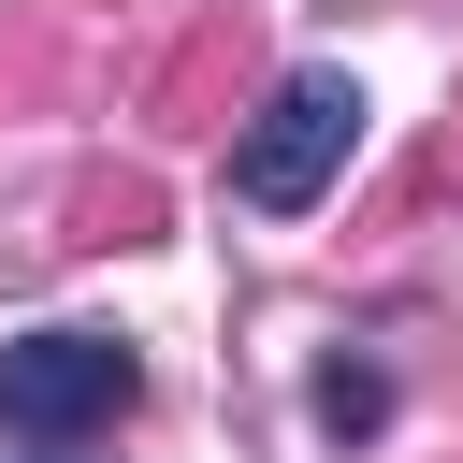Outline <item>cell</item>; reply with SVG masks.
<instances>
[{
  "label": "cell",
  "instance_id": "cell-3",
  "mask_svg": "<svg viewBox=\"0 0 463 463\" xmlns=\"http://www.w3.org/2000/svg\"><path fill=\"white\" fill-rule=\"evenodd\" d=\"M246 87H260V0H203L188 43L145 72V130H174V145H188V130H232Z\"/></svg>",
  "mask_w": 463,
  "mask_h": 463
},
{
  "label": "cell",
  "instance_id": "cell-1",
  "mask_svg": "<svg viewBox=\"0 0 463 463\" xmlns=\"http://www.w3.org/2000/svg\"><path fill=\"white\" fill-rule=\"evenodd\" d=\"M347 145H362V87H347V72H275L260 116L232 130V188H246L260 217H304V203L347 174Z\"/></svg>",
  "mask_w": 463,
  "mask_h": 463
},
{
  "label": "cell",
  "instance_id": "cell-5",
  "mask_svg": "<svg viewBox=\"0 0 463 463\" xmlns=\"http://www.w3.org/2000/svg\"><path fill=\"white\" fill-rule=\"evenodd\" d=\"M391 420V376L376 362H318V434H376Z\"/></svg>",
  "mask_w": 463,
  "mask_h": 463
},
{
  "label": "cell",
  "instance_id": "cell-2",
  "mask_svg": "<svg viewBox=\"0 0 463 463\" xmlns=\"http://www.w3.org/2000/svg\"><path fill=\"white\" fill-rule=\"evenodd\" d=\"M145 405V362L116 347V333H14L0 347V434H101V420H130Z\"/></svg>",
  "mask_w": 463,
  "mask_h": 463
},
{
  "label": "cell",
  "instance_id": "cell-4",
  "mask_svg": "<svg viewBox=\"0 0 463 463\" xmlns=\"http://www.w3.org/2000/svg\"><path fill=\"white\" fill-rule=\"evenodd\" d=\"M174 232V188L145 174V159H87L72 188H58V246L72 260H116V246H159Z\"/></svg>",
  "mask_w": 463,
  "mask_h": 463
}]
</instances>
